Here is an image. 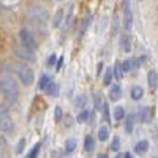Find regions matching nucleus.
<instances>
[{
	"instance_id": "obj_34",
	"label": "nucleus",
	"mask_w": 158,
	"mask_h": 158,
	"mask_svg": "<svg viewBox=\"0 0 158 158\" xmlns=\"http://www.w3.org/2000/svg\"><path fill=\"white\" fill-rule=\"evenodd\" d=\"M101 70H103V62H100V63H98V71H97V73L100 74V73H101Z\"/></svg>"
},
{
	"instance_id": "obj_24",
	"label": "nucleus",
	"mask_w": 158,
	"mask_h": 158,
	"mask_svg": "<svg viewBox=\"0 0 158 158\" xmlns=\"http://www.w3.org/2000/svg\"><path fill=\"white\" fill-rule=\"evenodd\" d=\"M94 103H95V109H97V111H101V109H103V100H101V97H100L98 94L95 95Z\"/></svg>"
},
{
	"instance_id": "obj_35",
	"label": "nucleus",
	"mask_w": 158,
	"mask_h": 158,
	"mask_svg": "<svg viewBox=\"0 0 158 158\" xmlns=\"http://www.w3.org/2000/svg\"><path fill=\"white\" fill-rule=\"evenodd\" d=\"M123 158H133V155H131V153H125Z\"/></svg>"
},
{
	"instance_id": "obj_8",
	"label": "nucleus",
	"mask_w": 158,
	"mask_h": 158,
	"mask_svg": "<svg viewBox=\"0 0 158 158\" xmlns=\"http://www.w3.org/2000/svg\"><path fill=\"white\" fill-rule=\"evenodd\" d=\"M120 97H122V89H120V85H112L111 87V90H109V98L112 100V101H117V100H120Z\"/></svg>"
},
{
	"instance_id": "obj_3",
	"label": "nucleus",
	"mask_w": 158,
	"mask_h": 158,
	"mask_svg": "<svg viewBox=\"0 0 158 158\" xmlns=\"http://www.w3.org/2000/svg\"><path fill=\"white\" fill-rule=\"evenodd\" d=\"M19 38H21V44H22L24 49H27V51H30V52H35L36 43H35V38L32 36V33H30L29 30L22 29V30L19 32Z\"/></svg>"
},
{
	"instance_id": "obj_13",
	"label": "nucleus",
	"mask_w": 158,
	"mask_h": 158,
	"mask_svg": "<svg viewBox=\"0 0 158 158\" xmlns=\"http://www.w3.org/2000/svg\"><path fill=\"white\" fill-rule=\"evenodd\" d=\"M133 127H135V117H133V114H130L125 122V131L127 133H133Z\"/></svg>"
},
{
	"instance_id": "obj_28",
	"label": "nucleus",
	"mask_w": 158,
	"mask_h": 158,
	"mask_svg": "<svg viewBox=\"0 0 158 158\" xmlns=\"http://www.w3.org/2000/svg\"><path fill=\"white\" fill-rule=\"evenodd\" d=\"M24 146H25V139L22 138V139H21L19 142H18V147H16V152H18V153H21V152L24 150Z\"/></svg>"
},
{
	"instance_id": "obj_10",
	"label": "nucleus",
	"mask_w": 158,
	"mask_h": 158,
	"mask_svg": "<svg viewBox=\"0 0 158 158\" xmlns=\"http://www.w3.org/2000/svg\"><path fill=\"white\" fill-rule=\"evenodd\" d=\"M147 150H149V142H147V141H139L136 146H135V152L139 153V155L146 153Z\"/></svg>"
},
{
	"instance_id": "obj_26",
	"label": "nucleus",
	"mask_w": 158,
	"mask_h": 158,
	"mask_svg": "<svg viewBox=\"0 0 158 158\" xmlns=\"http://www.w3.org/2000/svg\"><path fill=\"white\" fill-rule=\"evenodd\" d=\"M122 68H123V71L133 70V60H125V62L122 63Z\"/></svg>"
},
{
	"instance_id": "obj_33",
	"label": "nucleus",
	"mask_w": 158,
	"mask_h": 158,
	"mask_svg": "<svg viewBox=\"0 0 158 158\" xmlns=\"http://www.w3.org/2000/svg\"><path fill=\"white\" fill-rule=\"evenodd\" d=\"M62 65H63V57H60V60H59V63H57V70L62 68Z\"/></svg>"
},
{
	"instance_id": "obj_18",
	"label": "nucleus",
	"mask_w": 158,
	"mask_h": 158,
	"mask_svg": "<svg viewBox=\"0 0 158 158\" xmlns=\"http://www.w3.org/2000/svg\"><path fill=\"white\" fill-rule=\"evenodd\" d=\"M120 43H122V49H123L125 52H130V51H131V44H130V38H128L127 35H122V38H120Z\"/></svg>"
},
{
	"instance_id": "obj_21",
	"label": "nucleus",
	"mask_w": 158,
	"mask_h": 158,
	"mask_svg": "<svg viewBox=\"0 0 158 158\" xmlns=\"http://www.w3.org/2000/svg\"><path fill=\"white\" fill-rule=\"evenodd\" d=\"M114 74L117 79H122V74H123V68H122V63L117 62L115 63V70H114Z\"/></svg>"
},
{
	"instance_id": "obj_30",
	"label": "nucleus",
	"mask_w": 158,
	"mask_h": 158,
	"mask_svg": "<svg viewBox=\"0 0 158 158\" xmlns=\"http://www.w3.org/2000/svg\"><path fill=\"white\" fill-rule=\"evenodd\" d=\"M103 112H104V118L109 120V109H108V104H104V103H103Z\"/></svg>"
},
{
	"instance_id": "obj_1",
	"label": "nucleus",
	"mask_w": 158,
	"mask_h": 158,
	"mask_svg": "<svg viewBox=\"0 0 158 158\" xmlns=\"http://www.w3.org/2000/svg\"><path fill=\"white\" fill-rule=\"evenodd\" d=\"M0 92H2L3 97L11 103L18 101V98H19V87H18L15 79L10 77V76L0 77Z\"/></svg>"
},
{
	"instance_id": "obj_31",
	"label": "nucleus",
	"mask_w": 158,
	"mask_h": 158,
	"mask_svg": "<svg viewBox=\"0 0 158 158\" xmlns=\"http://www.w3.org/2000/svg\"><path fill=\"white\" fill-rule=\"evenodd\" d=\"M62 118V109H60V106H57L56 108V120H60Z\"/></svg>"
},
{
	"instance_id": "obj_27",
	"label": "nucleus",
	"mask_w": 158,
	"mask_h": 158,
	"mask_svg": "<svg viewBox=\"0 0 158 158\" xmlns=\"http://www.w3.org/2000/svg\"><path fill=\"white\" fill-rule=\"evenodd\" d=\"M89 115H90V114H89L87 111H84V112H81V114H79V117H77V120L81 122V123H84V122L87 120V118H89Z\"/></svg>"
},
{
	"instance_id": "obj_7",
	"label": "nucleus",
	"mask_w": 158,
	"mask_h": 158,
	"mask_svg": "<svg viewBox=\"0 0 158 158\" xmlns=\"http://www.w3.org/2000/svg\"><path fill=\"white\" fill-rule=\"evenodd\" d=\"M147 82H149V87L152 90H155L158 87V73L155 70H150L149 74H147Z\"/></svg>"
},
{
	"instance_id": "obj_23",
	"label": "nucleus",
	"mask_w": 158,
	"mask_h": 158,
	"mask_svg": "<svg viewBox=\"0 0 158 158\" xmlns=\"http://www.w3.org/2000/svg\"><path fill=\"white\" fill-rule=\"evenodd\" d=\"M118 149H120V138H118V136H114V139H112V144H111V150L117 152Z\"/></svg>"
},
{
	"instance_id": "obj_17",
	"label": "nucleus",
	"mask_w": 158,
	"mask_h": 158,
	"mask_svg": "<svg viewBox=\"0 0 158 158\" xmlns=\"http://www.w3.org/2000/svg\"><path fill=\"white\" fill-rule=\"evenodd\" d=\"M84 149H85V152H92L94 150V138H92L90 135L89 136H85V141H84Z\"/></svg>"
},
{
	"instance_id": "obj_32",
	"label": "nucleus",
	"mask_w": 158,
	"mask_h": 158,
	"mask_svg": "<svg viewBox=\"0 0 158 158\" xmlns=\"http://www.w3.org/2000/svg\"><path fill=\"white\" fill-rule=\"evenodd\" d=\"M60 19H62V11H59V13H57V16H56V21H54V24H56V25H59V24H60Z\"/></svg>"
},
{
	"instance_id": "obj_22",
	"label": "nucleus",
	"mask_w": 158,
	"mask_h": 158,
	"mask_svg": "<svg viewBox=\"0 0 158 158\" xmlns=\"http://www.w3.org/2000/svg\"><path fill=\"white\" fill-rule=\"evenodd\" d=\"M49 85V77L48 76H41V79H40V82H38V89L40 90H43Z\"/></svg>"
},
{
	"instance_id": "obj_36",
	"label": "nucleus",
	"mask_w": 158,
	"mask_h": 158,
	"mask_svg": "<svg viewBox=\"0 0 158 158\" xmlns=\"http://www.w3.org/2000/svg\"><path fill=\"white\" fill-rule=\"evenodd\" d=\"M98 158H108V156H106V155H100Z\"/></svg>"
},
{
	"instance_id": "obj_5",
	"label": "nucleus",
	"mask_w": 158,
	"mask_h": 158,
	"mask_svg": "<svg viewBox=\"0 0 158 158\" xmlns=\"http://www.w3.org/2000/svg\"><path fill=\"white\" fill-rule=\"evenodd\" d=\"M123 27L127 32H130L133 27V13H131L130 0H123Z\"/></svg>"
},
{
	"instance_id": "obj_4",
	"label": "nucleus",
	"mask_w": 158,
	"mask_h": 158,
	"mask_svg": "<svg viewBox=\"0 0 158 158\" xmlns=\"http://www.w3.org/2000/svg\"><path fill=\"white\" fill-rule=\"evenodd\" d=\"M18 76L21 79V82L25 84V85H30L33 82V71L30 67H27V65H18Z\"/></svg>"
},
{
	"instance_id": "obj_14",
	"label": "nucleus",
	"mask_w": 158,
	"mask_h": 158,
	"mask_svg": "<svg viewBox=\"0 0 158 158\" xmlns=\"http://www.w3.org/2000/svg\"><path fill=\"white\" fill-rule=\"evenodd\" d=\"M74 149H76V139L74 138H68L67 141H65V150H67L68 153H71Z\"/></svg>"
},
{
	"instance_id": "obj_15",
	"label": "nucleus",
	"mask_w": 158,
	"mask_h": 158,
	"mask_svg": "<svg viewBox=\"0 0 158 158\" xmlns=\"http://www.w3.org/2000/svg\"><path fill=\"white\" fill-rule=\"evenodd\" d=\"M48 94L51 97H57L59 95V84L57 82H49L48 85Z\"/></svg>"
},
{
	"instance_id": "obj_25",
	"label": "nucleus",
	"mask_w": 158,
	"mask_h": 158,
	"mask_svg": "<svg viewBox=\"0 0 158 158\" xmlns=\"http://www.w3.org/2000/svg\"><path fill=\"white\" fill-rule=\"evenodd\" d=\"M40 149H41V146H40V144H36V146L30 150V153H29V156H27V158H36V156H38V153H40Z\"/></svg>"
},
{
	"instance_id": "obj_12",
	"label": "nucleus",
	"mask_w": 158,
	"mask_h": 158,
	"mask_svg": "<svg viewBox=\"0 0 158 158\" xmlns=\"http://www.w3.org/2000/svg\"><path fill=\"white\" fill-rule=\"evenodd\" d=\"M108 138H109V130H108V127H106V125L100 127V130H98V139H100L101 142H104Z\"/></svg>"
},
{
	"instance_id": "obj_16",
	"label": "nucleus",
	"mask_w": 158,
	"mask_h": 158,
	"mask_svg": "<svg viewBox=\"0 0 158 158\" xmlns=\"http://www.w3.org/2000/svg\"><path fill=\"white\" fill-rule=\"evenodd\" d=\"M123 117H125V111H123L122 106L114 108V120H115V122H117V120H122Z\"/></svg>"
},
{
	"instance_id": "obj_29",
	"label": "nucleus",
	"mask_w": 158,
	"mask_h": 158,
	"mask_svg": "<svg viewBox=\"0 0 158 158\" xmlns=\"http://www.w3.org/2000/svg\"><path fill=\"white\" fill-rule=\"evenodd\" d=\"M56 60H57V56L51 54L49 59H48V67H52V65H56Z\"/></svg>"
},
{
	"instance_id": "obj_11",
	"label": "nucleus",
	"mask_w": 158,
	"mask_h": 158,
	"mask_svg": "<svg viewBox=\"0 0 158 158\" xmlns=\"http://www.w3.org/2000/svg\"><path fill=\"white\" fill-rule=\"evenodd\" d=\"M85 104H87V97H85V95H77V97L74 98V108H76V109L85 108Z\"/></svg>"
},
{
	"instance_id": "obj_6",
	"label": "nucleus",
	"mask_w": 158,
	"mask_h": 158,
	"mask_svg": "<svg viewBox=\"0 0 158 158\" xmlns=\"http://www.w3.org/2000/svg\"><path fill=\"white\" fill-rule=\"evenodd\" d=\"M138 115H139V120H141V122L149 123V122L152 120V109H150L149 106H142V108H139Z\"/></svg>"
},
{
	"instance_id": "obj_37",
	"label": "nucleus",
	"mask_w": 158,
	"mask_h": 158,
	"mask_svg": "<svg viewBox=\"0 0 158 158\" xmlns=\"http://www.w3.org/2000/svg\"><path fill=\"white\" fill-rule=\"evenodd\" d=\"M115 158H123V156H122V155H118V156H115Z\"/></svg>"
},
{
	"instance_id": "obj_2",
	"label": "nucleus",
	"mask_w": 158,
	"mask_h": 158,
	"mask_svg": "<svg viewBox=\"0 0 158 158\" xmlns=\"http://www.w3.org/2000/svg\"><path fill=\"white\" fill-rule=\"evenodd\" d=\"M15 125H13V120H11V115L8 112V109L5 106H0V130L3 133H11Z\"/></svg>"
},
{
	"instance_id": "obj_20",
	"label": "nucleus",
	"mask_w": 158,
	"mask_h": 158,
	"mask_svg": "<svg viewBox=\"0 0 158 158\" xmlns=\"http://www.w3.org/2000/svg\"><path fill=\"white\" fill-rule=\"evenodd\" d=\"M90 21H92V16L89 15V16H85L84 18V21H82V25H81V30H79V35H84V32H85V29H87V25L90 24Z\"/></svg>"
},
{
	"instance_id": "obj_19",
	"label": "nucleus",
	"mask_w": 158,
	"mask_h": 158,
	"mask_svg": "<svg viewBox=\"0 0 158 158\" xmlns=\"http://www.w3.org/2000/svg\"><path fill=\"white\" fill-rule=\"evenodd\" d=\"M112 76H114V68H108L106 74H104V85H109L112 82Z\"/></svg>"
},
{
	"instance_id": "obj_9",
	"label": "nucleus",
	"mask_w": 158,
	"mask_h": 158,
	"mask_svg": "<svg viewBox=\"0 0 158 158\" xmlns=\"http://www.w3.org/2000/svg\"><path fill=\"white\" fill-rule=\"evenodd\" d=\"M130 94H131V98H133V100H141L142 95H144V89L141 85H133Z\"/></svg>"
}]
</instances>
